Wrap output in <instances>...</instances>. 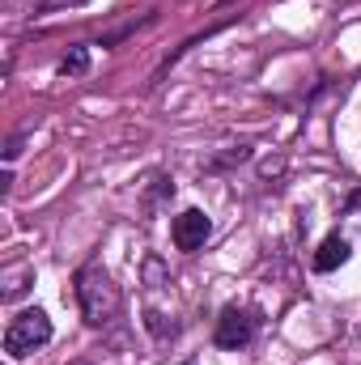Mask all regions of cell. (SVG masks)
I'll list each match as a JSON object with an SVG mask.
<instances>
[{
    "instance_id": "6da1fadb",
    "label": "cell",
    "mask_w": 361,
    "mask_h": 365,
    "mask_svg": "<svg viewBox=\"0 0 361 365\" xmlns=\"http://www.w3.org/2000/svg\"><path fill=\"white\" fill-rule=\"evenodd\" d=\"M73 293H77V306H81V319L90 327H106L115 314H119V289L106 268L98 264H86L77 280H73Z\"/></svg>"
},
{
    "instance_id": "7a4b0ae2",
    "label": "cell",
    "mask_w": 361,
    "mask_h": 365,
    "mask_svg": "<svg viewBox=\"0 0 361 365\" xmlns=\"http://www.w3.org/2000/svg\"><path fill=\"white\" fill-rule=\"evenodd\" d=\"M51 340V319L34 306V310H21L13 323H9V331H4V353L9 357H30L34 349H43Z\"/></svg>"
},
{
    "instance_id": "3957f363",
    "label": "cell",
    "mask_w": 361,
    "mask_h": 365,
    "mask_svg": "<svg viewBox=\"0 0 361 365\" xmlns=\"http://www.w3.org/2000/svg\"><path fill=\"white\" fill-rule=\"evenodd\" d=\"M255 340V314L243 306H225L217 319V344L221 349H247Z\"/></svg>"
},
{
    "instance_id": "277c9868",
    "label": "cell",
    "mask_w": 361,
    "mask_h": 365,
    "mask_svg": "<svg viewBox=\"0 0 361 365\" xmlns=\"http://www.w3.org/2000/svg\"><path fill=\"white\" fill-rule=\"evenodd\" d=\"M175 247L179 251H200L204 242H208V234H213V221L200 212V208H187V212H179L175 217Z\"/></svg>"
},
{
    "instance_id": "5b68a950",
    "label": "cell",
    "mask_w": 361,
    "mask_h": 365,
    "mask_svg": "<svg viewBox=\"0 0 361 365\" xmlns=\"http://www.w3.org/2000/svg\"><path fill=\"white\" fill-rule=\"evenodd\" d=\"M345 259H349V238H345V234H327L310 264H315V272H336Z\"/></svg>"
},
{
    "instance_id": "8992f818",
    "label": "cell",
    "mask_w": 361,
    "mask_h": 365,
    "mask_svg": "<svg viewBox=\"0 0 361 365\" xmlns=\"http://www.w3.org/2000/svg\"><path fill=\"white\" fill-rule=\"evenodd\" d=\"M90 68V47H73L64 60H60V77H81Z\"/></svg>"
},
{
    "instance_id": "52a82bcc",
    "label": "cell",
    "mask_w": 361,
    "mask_h": 365,
    "mask_svg": "<svg viewBox=\"0 0 361 365\" xmlns=\"http://www.w3.org/2000/svg\"><path fill=\"white\" fill-rule=\"evenodd\" d=\"M77 4H86V0H39L34 9L39 13H56V9H77Z\"/></svg>"
},
{
    "instance_id": "ba28073f",
    "label": "cell",
    "mask_w": 361,
    "mask_h": 365,
    "mask_svg": "<svg viewBox=\"0 0 361 365\" xmlns=\"http://www.w3.org/2000/svg\"><path fill=\"white\" fill-rule=\"evenodd\" d=\"M183 365H191V361H183Z\"/></svg>"
}]
</instances>
